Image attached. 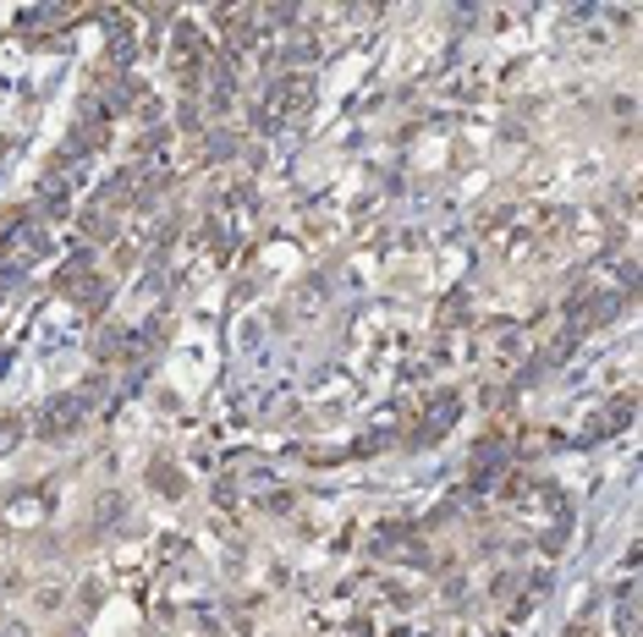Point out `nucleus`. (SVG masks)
<instances>
[{
    "mask_svg": "<svg viewBox=\"0 0 643 637\" xmlns=\"http://www.w3.org/2000/svg\"><path fill=\"white\" fill-rule=\"evenodd\" d=\"M77 424H83V402H77V396H61V402H50V407H44L39 435H44V440H61V435H66V429H77Z\"/></svg>",
    "mask_w": 643,
    "mask_h": 637,
    "instance_id": "7ed1b4c3",
    "label": "nucleus"
},
{
    "mask_svg": "<svg viewBox=\"0 0 643 637\" xmlns=\"http://www.w3.org/2000/svg\"><path fill=\"white\" fill-rule=\"evenodd\" d=\"M176 77H182L187 88H198V83L209 77V39L193 33V28L176 33Z\"/></svg>",
    "mask_w": 643,
    "mask_h": 637,
    "instance_id": "f03ea898",
    "label": "nucleus"
},
{
    "mask_svg": "<svg viewBox=\"0 0 643 637\" xmlns=\"http://www.w3.org/2000/svg\"><path fill=\"white\" fill-rule=\"evenodd\" d=\"M0 637H22V633H17V627H6V633H0Z\"/></svg>",
    "mask_w": 643,
    "mask_h": 637,
    "instance_id": "39448f33",
    "label": "nucleus"
},
{
    "mask_svg": "<svg viewBox=\"0 0 643 637\" xmlns=\"http://www.w3.org/2000/svg\"><path fill=\"white\" fill-rule=\"evenodd\" d=\"M451 424H457V402L446 396V402L435 407V418H424V424H418V440H440V435H446Z\"/></svg>",
    "mask_w": 643,
    "mask_h": 637,
    "instance_id": "20e7f679",
    "label": "nucleus"
},
{
    "mask_svg": "<svg viewBox=\"0 0 643 637\" xmlns=\"http://www.w3.org/2000/svg\"><path fill=\"white\" fill-rule=\"evenodd\" d=\"M308 99H314L308 77H281V83L264 94L259 116H264V127H286V121H297V116L308 110Z\"/></svg>",
    "mask_w": 643,
    "mask_h": 637,
    "instance_id": "f257e3e1",
    "label": "nucleus"
}]
</instances>
